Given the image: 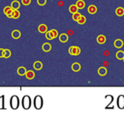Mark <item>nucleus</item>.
<instances>
[{
	"instance_id": "f257e3e1",
	"label": "nucleus",
	"mask_w": 124,
	"mask_h": 121,
	"mask_svg": "<svg viewBox=\"0 0 124 121\" xmlns=\"http://www.w3.org/2000/svg\"><path fill=\"white\" fill-rule=\"evenodd\" d=\"M34 108L36 109H41L44 106V100L42 98V96L40 95H37L35 98H34Z\"/></svg>"
},
{
	"instance_id": "f03ea898",
	"label": "nucleus",
	"mask_w": 124,
	"mask_h": 121,
	"mask_svg": "<svg viewBox=\"0 0 124 121\" xmlns=\"http://www.w3.org/2000/svg\"><path fill=\"white\" fill-rule=\"evenodd\" d=\"M10 106L13 109H18V107H19V100H18V97L14 95L11 100H10Z\"/></svg>"
},
{
	"instance_id": "7ed1b4c3",
	"label": "nucleus",
	"mask_w": 124,
	"mask_h": 121,
	"mask_svg": "<svg viewBox=\"0 0 124 121\" xmlns=\"http://www.w3.org/2000/svg\"><path fill=\"white\" fill-rule=\"evenodd\" d=\"M22 106L24 109H28L31 107V98L29 96H24L22 101Z\"/></svg>"
},
{
	"instance_id": "20e7f679",
	"label": "nucleus",
	"mask_w": 124,
	"mask_h": 121,
	"mask_svg": "<svg viewBox=\"0 0 124 121\" xmlns=\"http://www.w3.org/2000/svg\"><path fill=\"white\" fill-rule=\"evenodd\" d=\"M69 53H70V55L77 56L80 53V48L79 47H76V46H72V47L69 48Z\"/></svg>"
},
{
	"instance_id": "39448f33",
	"label": "nucleus",
	"mask_w": 124,
	"mask_h": 121,
	"mask_svg": "<svg viewBox=\"0 0 124 121\" xmlns=\"http://www.w3.org/2000/svg\"><path fill=\"white\" fill-rule=\"evenodd\" d=\"M117 107H118L120 109H123V108H124V95H120V96L117 98Z\"/></svg>"
},
{
	"instance_id": "423d86ee",
	"label": "nucleus",
	"mask_w": 124,
	"mask_h": 121,
	"mask_svg": "<svg viewBox=\"0 0 124 121\" xmlns=\"http://www.w3.org/2000/svg\"><path fill=\"white\" fill-rule=\"evenodd\" d=\"M3 12L4 14L8 17H12V13H13V9L11 6H7L3 9Z\"/></svg>"
},
{
	"instance_id": "0eeeda50",
	"label": "nucleus",
	"mask_w": 124,
	"mask_h": 121,
	"mask_svg": "<svg viewBox=\"0 0 124 121\" xmlns=\"http://www.w3.org/2000/svg\"><path fill=\"white\" fill-rule=\"evenodd\" d=\"M87 12H88V14H91V15L96 14V13H97V7H96L95 5H90V6H88Z\"/></svg>"
},
{
	"instance_id": "6e6552de",
	"label": "nucleus",
	"mask_w": 124,
	"mask_h": 121,
	"mask_svg": "<svg viewBox=\"0 0 124 121\" xmlns=\"http://www.w3.org/2000/svg\"><path fill=\"white\" fill-rule=\"evenodd\" d=\"M68 39H69V36H68V34H66V33H62V34L59 35V41H60L61 43H66V42H68Z\"/></svg>"
},
{
	"instance_id": "1a4fd4ad",
	"label": "nucleus",
	"mask_w": 124,
	"mask_h": 121,
	"mask_svg": "<svg viewBox=\"0 0 124 121\" xmlns=\"http://www.w3.org/2000/svg\"><path fill=\"white\" fill-rule=\"evenodd\" d=\"M38 31H39L40 33L45 34V33L48 31V26H47L46 24H40L39 27H38Z\"/></svg>"
},
{
	"instance_id": "9d476101",
	"label": "nucleus",
	"mask_w": 124,
	"mask_h": 121,
	"mask_svg": "<svg viewBox=\"0 0 124 121\" xmlns=\"http://www.w3.org/2000/svg\"><path fill=\"white\" fill-rule=\"evenodd\" d=\"M97 42H98V44L103 45V44H105V43L107 42V38H106L104 35H99V36L97 37Z\"/></svg>"
},
{
	"instance_id": "9b49d317",
	"label": "nucleus",
	"mask_w": 124,
	"mask_h": 121,
	"mask_svg": "<svg viewBox=\"0 0 124 121\" xmlns=\"http://www.w3.org/2000/svg\"><path fill=\"white\" fill-rule=\"evenodd\" d=\"M107 73H108V71H107V69H106V67L104 66V67H100L99 69H98V74L101 76V77H104V76H106L107 75Z\"/></svg>"
},
{
	"instance_id": "f8f14e48",
	"label": "nucleus",
	"mask_w": 124,
	"mask_h": 121,
	"mask_svg": "<svg viewBox=\"0 0 124 121\" xmlns=\"http://www.w3.org/2000/svg\"><path fill=\"white\" fill-rule=\"evenodd\" d=\"M42 49L44 50L45 52H50V49H51V45L49 44V43H45L42 46Z\"/></svg>"
},
{
	"instance_id": "ddd939ff",
	"label": "nucleus",
	"mask_w": 124,
	"mask_h": 121,
	"mask_svg": "<svg viewBox=\"0 0 124 121\" xmlns=\"http://www.w3.org/2000/svg\"><path fill=\"white\" fill-rule=\"evenodd\" d=\"M20 36H22V33H20L19 30H14V31L12 32V38L13 39H19Z\"/></svg>"
},
{
	"instance_id": "4468645a",
	"label": "nucleus",
	"mask_w": 124,
	"mask_h": 121,
	"mask_svg": "<svg viewBox=\"0 0 124 121\" xmlns=\"http://www.w3.org/2000/svg\"><path fill=\"white\" fill-rule=\"evenodd\" d=\"M113 45H115V47L116 48H121L123 47V41L120 39H116L115 41V43H113Z\"/></svg>"
},
{
	"instance_id": "2eb2a0df",
	"label": "nucleus",
	"mask_w": 124,
	"mask_h": 121,
	"mask_svg": "<svg viewBox=\"0 0 124 121\" xmlns=\"http://www.w3.org/2000/svg\"><path fill=\"white\" fill-rule=\"evenodd\" d=\"M33 68H34L35 70H37V71H40V70L43 68L42 62H40V61H35L34 64H33Z\"/></svg>"
},
{
	"instance_id": "dca6fc26",
	"label": "nucleus",
	"mask_w": 124,
	"mask_h": 121,
	"mask_svg": "<svg viewBox=\"0 0 124 121\" xmlns=\"http://www.w3.org/2000/svg\"><path fill=\"white\" fill-rule=\"evenodd\" d=\"M11 7L13 10H18L20 8V3L18 1H17V0H15V1H13L11 3Z\"/></svg>"
},
{
	"instance_id": "f3484780",
	"label": "nucleus",
	"mask_w": 124,
	"mask_h": 121,
	"mask_svg": "<svg viewBox=\"0 0 124 121\" xmlns=\"http://www.w3.org/2000/svg\"><path fill=\"white\" fill-rule=\"evenodd\" d=\"M18 76H25V74H26V69L24 68V67H19L18 69Z\"/></svg>"
},
{
	"instance_id": "a211bd4d",
	"label": "nucleus",
	"mask_w": 124,
	"mask_h": 121,
	"mask_svg": "<svg viewBox=\"0 0 124 121\" xmlns=\"http://www.w3.org/2000/svg\"><path fill=\"white\" fill-rule=\"evenodd\" d=\"M25 77L27 79H33L35 78V73L33 71H27L25 74Z\"/></svg>"
},
{
	"instance_id": "6ab92c4d",
	"label": "nucleus",
	"mask_w": 124,
	"mask_h": 121,
	"mask_svg": "<svg viewBox=\"0 0 124 121\" xmlns=\"http://www.w3.org/2000/svg\"><path fill=\"white\" fill-rule=\"evenodd\" d=\"M115 14H116V16H118V17H122V16H124V8H122V7H118V8H116V10H115Z\"/></svg>"
},
{
	"instance_id": "aec40b11",
	"label": "nucleus",
	"mask_w": 124,
	"mask_h": 121,
	"mask_svg": "<svg viewBox=\"0 0 124 121\" xmlns=\"http://www.w3.org/2000/svg\"><path fill=\"white\" fill-rule=\"evenodd\" d=\"M76 6L78 7V9H84L85 7V3L84 0H78L76 3Z\"/></svg>"
},
{
	"instance_id": "412c9836",
	"label": "nucleus",
	"mask_w": 124,
	"mask_h": 121,
	"mask_svg": "<svg viewBox=\"0 0 124 121\" xmlns=\"http://www.w3.org/2000/svg\"><path fill=\"white\" fill-rule=\"evenodd\" d=\"M71 68H72V70H73L74 72H79L80 70V65L79 63H73Z\"/></svg>"
},
{
	"instance_id": "4be33fe9",
	"label": "nucleus",
	"mask_w": 124,
	"mask_h": 121,
	"mask_svg": "<svg viewBox=\"0 0 124 121\" xmlns=\"http://www.w3.org/2000/svg\"><path fill=\"white\" fill-rule=\"evenodd\" d=\"M78 7L76 6V4L75 5H71L70 7H69V12L71 13V14H74V13H77L78 12Z\"/></svg>"
},
{
	"instance_id": "5701e85b",
	"label": "nucleus",
	"mask_w": 124,
	"mask_h": 121,
	"mask_svg": "<svg viewBox=\"0 0 124 121\" xmlns=\"http://www.w3.org/2000/svg\"><path fill=\"white\" fill-rule=\"evenodd\" d=\"M20 17V13L18 11V10H13V13H12V18L17 19Z\"/></svg>"
},
{
	"instance_id": "b1692460",
	"label": "nucleus",
	"mask_w": 124,
	"mask_h": 121,
	"mask_svg": "<svg viewBox=\"0 0 124 121\" xmlns=\"http://www.w3.org/2000/svg\"><path fill=\"white\" fill-rule=\"evenodd\" d=\"M115 56H116V58H117L118 60H122V59L124 58V52H122V50H119V52H116Z\"/></svg>"
},
{
	"instance_id": "393cba45",
	"label": "nucleus",
	"mask_w": 124,
	"mask_h": 121,
	"mask_svg": "<svg viewBox=\"0 0 124 121\" xmlns=\"http://www.w3.org/2000/svg\"><path fill=\"white\" fill-rule=\"evenodd\" d=\"M85 22H86V17H85L84 16H80V18L78 19V22H78L79 24H84Z\"/></svg>"
},
{
	"instance_id": "a878e982",
	"label": "nucleus",
	"mask_w": 124,
	"mask_h": 121,
	"mask_svg": "<svg viewBox=\"0 0 124 121\" xmlns=\"http://www.w3.org/2000/svg\"><path fill=\"white\" fill-rule=\"evenodd\" d=\"M11 54H12L11 50H10V49H7V48H5V49H4V54H3V58H9L10 56H11Z\"/></svg>"
},
{
	"instance_id": "bb28decb",
	"label": "nucleus",
	"mask_w": 124,
	"mask_h": 121,
	"mask_svg": "<svg viewBox=\"0 0 124 121\" xmlns=\"http://www.w3.org/2000/svg\"><path fill=\"white\" fill-rule=\"evenodd\" d=\"M49 31H50L51 36H53V39H55L56 37H58V32H57V30H55V29H51V30H49Z\"/></svg>"
},
{
	"instance_id": "cd10ccee",
	"label": "nucleus",
	"mask_w": 124,
	"mask_h": 121,
	"mask_svg": "<svg viewBox=\"0 0 124 121\" xmlns=\"http://www.w3.org/2000/svg\"><path fill=\"white\" fill-rule=\"evenodd\" d=\"M80 16H81V15H80L79 12H77V13H74V14H73V17H72V18H73L75 22H78V19L80 18Z\"/></svg>"
},
{
	"instance_id": "c85d7f7f",
	"label": "nucleus",
	"mask_w": 124,
	"mask_h": 121,
	"mask_svg": "<svg viewBox=\"0 0 124 121\" xmlns=\"http://www.w3.org/2000/svg\"><path fill=\"white\" fill-rule=\"evenodd\" d=\"M45 34H46V39H47V40H53V36H51V33H50V31H47Z\"/></svg>"
},
{
	"instance_id": "c756f323",
	"label": "nucleus",
	"mask_w": 124,
	"mask_h": 121,
	"mask_svg": "<svg viewBox=\"0 0 124 121\" xmlns=\"http://www.w3.org/2000/svg\"><path fill=\"white\" fill-rule=\"evenodd\" d=\"M37 3H38V5H40V6H44V5H46V3H47V0H37Z\"/></svg>"
},
{
	"instance_id": "7c9ffc66",
	"label": "nucleus",
	"mask_w": 124,
	"mask_h": 121,
	"mask_svg": "<svg viewBox=\"0 0 124 121\" xmlns=\"http://www.w3.org/2000/svg\"><path fill=\"white\" fill-rule=\"evenodd\" d=\"M22 3L25 6H28L30 3H31V0H22Z\"/></svg>"
},
{
	"instance_id": "2f4dec72",
	"label": "nucleus",
	"mask_w": 124,
	"mask_h": 121,
	"mask_svg": "<svg viewBox=\"0 0 124 121\" xmlns=\"http://www.w3.org/2000/svg\"><path fill=\"white\" fill-rule=\"evenodd\" d=\"M3 54H4V49L0 48V58H3Z\"/></svg>"
},
{
	"instance_id": "473e14b6",
	"label": "nucleus",
	"mask_w": 124,
	"mask_h": 121,
	"mask_svg": "<svg viewBox=\"0 0 124 121\" xmlns=\"http://www.w3.org/2000/svg\"><path fill=\"white\" fill-rule=\"evenodd\" d=\"M122 60H123V61H124V58H123V59H122Z\"/></svg>"
}]
</instances>
